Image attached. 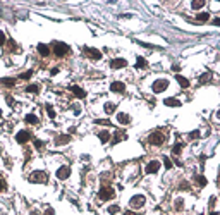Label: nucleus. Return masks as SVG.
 <instances>
[{"mask_svg":"<svg viewBox=\"0 0 220 215\" xmlns=\"http://www.w3.org/2000/svg\"><path fill=\"white\" fill-rule=\"evenodd\" d=\"M53 52L57 57H64L65 53H69V45H65L62 41H53Z\"/></svg>","mask_w":220,"mask_h":215,"instance_id":"1","label":"nucleus"},{"mask_svg":"<svg viewBox=\"0 0 220 215\" xmlns=\"http://www.w3.org/2000/svg\"><path fill=\"white\" fill-rule=\"evenodd\" d=\"M29 181L31 183H35V184H45L47 181H48V177H47V174L45 172H41V170H35L33 174L29 176Z\"/></svg>","mask_w":220,"mask_h":215,"instance_id":"2","label":"nucleus"},{"mask_svg":"<svg viewBox=\"0 0 220 215\" xmlns=\"http://www.w3.org/2000/svg\"><path fill=\"white\" fill-rule=\"evenodd\" d=\"M151 88L155 93H162V91H165V89L169 88V81L167 79H157L153 84H151Z\"/></svg>","mask_w":220,"mask_h":215,"instance_id":"3","label":"nucleus"},{"mask_svg":"<svg viewBox=\"0 0 220 215\" xmlns=\"http://www.w3.org/2000/svg\"><path fill=\"white\" fill-rule=\"evenodd\" d=\"M148 141H150L151 145H155V146H160L162 143L165 141V136H163L162 133H158V131H155V133H151V134H150Z\"/></svg>","mask_w":220,"mask_h":215,"instance_id":"4","label":"nucleus"},{"mask_svg":"<svg viewBox=\"0 0 220 215\" xmlns=\"http://www.w3.org/2000/svg\"><path fill=\"white\" fill-rule=\"evenodd\" d=\"M145 201H146V198L143 195H134L129 200V205L132 206V208H141V206L145 205Z\"/></svg>","mask_w":220,"mask_h":215,"instance_id":"5","label":"nucleus"},{"mask_svg":"<svg viewBox=\"0 0 220 215\" xmlns=\"http://www.w3.org/2000/svg\"><path fill=\"white\" fill-rule=\"evenodd\" d=\"M98 196H100V200L107 201V200H112V198L115 196V191H114L112 188H101L100 193H98Z\"/></svg>","mask_w":220,"mask_h":215,"instance_id":"6","label":"nucleus"},{"mask_svg":"<svg viewBox=\"0 0 220 215\" xmlns=\"http://www.w3.org/2000/svg\"><path fill=\"white\" fill-rule=\"evenodd\" d=\"M84 52L88 53V57L93 60H100L101 59V52L96 48H91V47H84Z\"/></svg>","mask_w":220,"mask_h":215,"instance_id":"7","label":"nucleus"},{"mask_svg":"<svg viewBox=\"0 0 220 215\" xmlns=\"http://www.w3.org/2000/svg\"><path fill=\"white\" fill-rule=\"evenodd\" d=\"M158 169H160V162H157V160H151L150 164L146 165L145 172H146V174H157V172H158Z\"/></svg>","mask_w":220,"mask_h":215,"instance_id":"8","label":"nucleus"},{"mask_svg":"<svg viewBox=\"0 0 220 215\" xmlns=\"http://www.w3.org/2000/svg\"><path fill=\"white\" fill-rule=\"evenodd\" d=\"M69 176H70V169L67 165H62L59 170H57V177L62 179V181H64V179H69Z\"/></svg>","mask_w":220,"mask_h":215,"instance_id":"9","label":"nucleus"},{"mask_svg":"<svg viewBox=\"0 0 220 215\" xmlns=\"http://www.w3.org/2000/svg\"><path fill=\"white\" fill-rule=\"evenodd\" d=\"M28 139H31V134L28 133V131H19V133L16 134V141H17V143H21V145H22V143H26Z\"/></svg>","mask_w":220,"mask_h":215,"instance_id":"10","label":"nucleus"},{"mask_svg":"<svg viewBox=\"0 0 220 215\" xmlns=\"http://www.w3.org/2000/svg\"><path fill=\"white\" fill-rule=\"evenodd\" d=\"M69 141H70L69 134H60V136L55 138V141H53V143H55V146H62V145H67Z\"/></svg>","mask_w":220,"mask_h":215,"instance_id":"11","label":"nucleus"},{"mask_svg":"<svg viewBox=\"0 0 220 215\" xmlns=\"http://www.w3.org/2000/svg\"><path fill=\"white\" fill-rule=\"evenodd\" d=\"M127 66V60L126 59H114L112 62H110V67L112 69H122Z\"/></svg>","mask_w":220,"mask_h":215,"instance_id":"12","label":"nucleus"},{"mask_svg":"<svg viewBox=\"0 0 220 215\" xmlns=\"http://www.w3.org/2000/svg\"><path fill=\"white\" fill-rule=\"evenodd\" d=\"M124 89H126V84L120 83V81H115V83L110 84V91H114V93H122Z\"/></svg>","mask_w":220,"mask_h":215,"instance_id":"13","label":"nucleus"},{"mask_svg":"<svg viewBox=\"0 0 220 215\" xmlns=\"http://www.w3.org/2000/svg\"><path fill=\"white\" fill-rule=\"evenodd\" d=\"M70 91H72V93H74L78 98H84V97H86V91H84L83 88H79V86H76V84H74V86H70Z\"/></svg>","mask_w":220,"mask_h":215,"instance_id":"14","label":"nucleus"},{"mask_svg":"<svg viewBox=\"0 0 220 215\" xmlns=\"http://www.w3.org/2000/svg\"><path fill=\"white\" fill-rule=\"evenodd\" d=\"M163 103H165L167 107H180V102L177 98H165Z\"/></svg>","mask_w":220,"mask_h":215,"instance_id":"15","label":"nucleus"},{"mask_svg":"<svg viewBox=\"0 0 220 215\" xmlns=\"http://www.w3.org/2000/svg\"><path fill=\"white\" fill-rule=\"evenodd\" d=\"M117 120H119L120 124H129L131 117L127 115V114H124V112H119V114H117Z\"/></svg>","mask_w":220,"mask_h":215,"instance_id":"16","label":"nucleus"},{"mask_svg":"<svg viewBox=\"0 0 220 215\" xmlns=\"http://www.w3.org/2000/svg\"><path fill=\"white\" fill-rule=\"evenodd\" d=\"M211 79V71H206V72H203L200 76V84H205V83H208Z\"/></svg>","mask_w":220,"mask_h":215,"instance_id":"17","label":"nucleus"},{"mask_svg":"<svg viewBox=\"0 0 220 215\" xmlns=\"http://www.w3.org/2000/svg\"><path fill=\"white\" fill-rule=\"evenodd\" d=\"M175 79H177V83H179V84L182 86V88H188V86H189V81H188V79L184 78V76L177 74V76H175Z\"/></svg>","mask_w":220,"mask_h":215,"instance_id":"18","label":"nucleus"},{"mask_svg":"<svg viewBox=\"0 0 220 215\" xmlns=\"http://www.w3.org/2000/svg\"><path fill=\"white\" fill-rule=\"evenodd\" d=\"M38 52H40V53L43 55V57H47V55L50 53V48H48L47 45H43V43H40V45H38Z\"/></svg>","mask_w":220,"mask_h":215,"instance_id":"19","label":"nucleus"},{"mask_svg":"<svg viewBox=\"0 0 220 215\" xmlns=\"http://www.w3.org/2000/svg\"><path fill=\"white\" fill-rule=\"evenodd\" d=\"M98 138H100L101 143H109V139H110L109 131H101V133H98Z\"/></svg>","mask_w":220,"mask_h":215,"instance_id":"20","label":"nucleus"},{"mask_svg":"<svg viewBox=\"0 0 220 215\" xmlns=\"http://www.w3.org/2000/svg\"><path fill=\"white\" fill-rule=\"evenodd\" d=\"M105 112H107V114H114V112H115V103H110V102H107V103H105Z\"/></svg>","mask_w":220,"mask_h":215,"instance_id":"21","label":"nucleus"},{"mask_svg":"<svg viewBox=\"0 0 220 215\" xmlns=\"http://www.w3.org/2000/svg\"><path fill=\"white\" fill-rule=\"evenodd\" d=\"M0 83H4L5 86H14V84H16V79H12V78H2V79H0Z\"/></svg>","mask_w":220,"mask_h":215,"instance_id":"22","label":"nucleus"},{"mask_svg":"<svg viewBox=\"0 0 220 215\" xmlns=\"http://www.w3.org/2000/svg\"><path fill=\"white\" fill-rule=\"evenodd\" d=\"M174 208H175V210H182V208H184V200H182V198H177V200L174 201Z\"/></svg>","mask_w":220,"mask_h":215,"instance_id":"23","label":"nucleus"},{"mask_svg":"<svg viewBox=\"0 0 220 215\" xmlns=\"http://www.w3.org/2000/svg\"><path fill=\"white\" fill-rule=\"evenodd\" d=\"M196 17H198V21L205 22V21H208V19H210V14H208V12H200V14H198Z\"/></svg>","mask_w":220,"mask_h":215,"instance_id":"24","label":"nucleus"},{"mask_svg":"<svg viewBox=\"0 0 220 215\" xmlns=\"http://www.w3.org/2000/svg\"><path fill=\"white\" fill-rule=\"evenodd\" d=\"M182 146H184L182 143H177V145H174V146H172V153H174V155H179L180 152H182Z\"/></svg>","mask_w":220,"mask_h":215,"instance_id":"25","label":"nucleus"},{"mask_svg":"<svg viewBox=\"0 0 220 215\" xmlns=\"http://www.w3.org/2000/svg\"><path fill=\"white\" fill-rule=\"evenodd\" d=\"M26 122H29V124H38V117L33 115V114H28V115H26Z\"/></svg>","mask_w":220,"mask_h":215,"instance_id":"26","label":"nucleus"},{"mask_svg":"<svg viewBox=\"0 0 220 215\" xmlns=\"http://www.w3.org/2000/svg\"><path fill=\"white\" fill-rule=\"evenodd\" d=\"M203 5H205V0H196V2H193V4H191V7H193V9H201Z\"/></svg>","mask_w":220,"mask_h":215,"instance_id":"27","label":"nucleus"},{"mask_svg":"<svg viewBox=\"0 0 220 215\" xmlns=\"http://www.w3.org/2000/svg\"><path fill=\"white\" fill-rule=\"evenodd\" d=\"M122 139H126V134H122V133H117V134L114 136V141H112V143L115 145V143H119V141H122Z\"/></svg>","mask_w":220,"mask_h":215,"instance_id":"28","label":"nucleus"},{"mask_svg":"<svg viewBox=\"0 0 220 215\" xmlns=\"http://www.w3.org/2000/svg\"><path fill=\"white\" fill-rule=\"evenodd\" d=\"M136 67H146V60L143 59V57H138V59H136Z\"/></svg>","mask_w":220,"mask_h":215,"instance_id":"29","label":"nucleus"},{"mask_svg":"<svg viewBox=\"0 0 220 215\" xmlns=\"http://www.w3.org/2000/svg\"><path fill=\"white\" fill-rule=\"evenodd\" d=\"M95 124H100V126H112V122L107 120V119H96L95 120Z\"/></svg>","mask_w":220,"mask_h":215,"instance_id":"30","label":"nucleus"},{"mask_svg":"<svg viewBox=\"0 0 220 215\" xmlns=\"http://www.w3.org/2000/svg\"><path fill=\"white\" fill-rule=\"evenodd\" d=\"M196 183L203 188V186H206V183H208V181H206V177H205V176H198V177H196Z\"/></svg>","mask_w":220,"mask_h":215,"instance_id":"31","label":"nucleus"},{"mask_svg":"<svg viewBox=\"0 0 220 215\" xmlns=\"http://www.w3.org/2000/svg\"><path fill=\"white\" fill-rule=\"evenodd\" d=\"M47 114H48V117H55V110H53V107H52L50 103H47Z\"/></svg>","mask_w":220,"mask_h":215,"instance_id":"32","label":"nucleus"},{"mask_svg":"<svg viewBox=\"0 0 220 215\" xmlns=\"http://www.w3.org/2000/svg\"><path fill=\"white\" fill-rule=\"evenodd\" d=\"M107 212H109L110 215H115L117 212H119V206H117V205H112V206H109V208H107Z\"/></svg>","mask_w":220,"mask_h":215,"instance_id":"33","label":"nucleus"},{"mask_svg":"<svg viewBox=\"0 0 220 215\" xmlns=\"http://www.w3.org/2000/svg\"><path fill=\"white\" fill-rule=\"evenodd\" d=\"M163 165H165V169H172V160L169 157H163Z\"/></svg>","mask_w":220,"mask_h":215,"instance_id":"34","label":"nucleus"},{"mask_svg":"<svg viewBox=\"0 0 220 215\" xmlns=\"http://www.w3.org/2000/svg\"><path fill=\"white\" fill-rule=\"evenodd\" d=\"M35 146L38 150H43L45 148V141H40V139H35Z\"/></svg>","mask_w":220,"mask_h":215,"instance_id":"35","label":"nucleus"},{"mask_svg":"<svg viewBox=\"0 0 220 215\" xmlns=\"http://www.w3.org/2000/svg\"><path fill=\"white\" fill-rule=\"evenodd\" d=\"M31 76H33V71H28V72H22L19 78H21V79H29Z\"/></svg>","mask_w":220,"mask_h":215,"instance_id":"36","label":"nucleus"},{"mask_svg":"<svg viewBox=\"0 0 220 215\" xmlns=\"http://www.w3.org/2000/svg\"><path fill=\"white\" fill-rule=\"evenodd\" d=\"M26 91H29V93H36V91H38V86H36V84H29V86L26 88Z\"/></svg>","mask_w":220,"mask_h":215,"instance_id":"37","label":"nucleus"},{"mask_svg":"<svg viewBox=\"0 0 220 215\" xmlns=\"http://www.w3.org/2000/svg\"><path fill=\"white\" fill-rule=\"evenodd\" d=\"M189 138H191V139H198V138H200V131H191Z\"/></svg>","mask_w":220,"mask_h":215,"instance_id":"38","label":"nucleus"},{"mask_svg":"<svg viewBox=\"0 0 220 215\" xmlns=\"http://www.w3.org/2000/svg\"><path fill=\"white\" fill-rule=\"evenodd\" d=\"M5 43V35H4V31H0V45H4Z\"/></svg>","mask_w":220,"mask_h":215,"instance_id":"39","label":"nucleus"},{"mask_svg":"<svg viewBox=\"0 0 220 215\" xmlns=\"http://www.w3.org/2000/svg\"><path fill=\"white\" fill-rule=\"evenodd\" d=\"M45 215H55V210H53V208H47V210H45Z\"/></svg>","mask_w":220,"mask_h":215,"instance_id":"40","label":"nucleus"},{"mask_svg":"<svg viewBox=\"0 0 220 215\" xmlns=\"http://www.w3.org/2000/svg\"><path fill=\"white\" fill-rule=\"evenodd\" d=\"M179 189H189V184H188V183L184 181V183H182V184L179 186Z\"/></svg>","mask_w":220,"mask_h":215,"instance_id":"41","label":"nucleus"},{"mask_svg":"<svg viewBox=\"0 0 220 215\" xmlns=\"http://www.w3.org/2000/svg\"><path fill=\"white\" fill-rule=\"evenodd\" d=\"M4 189H5V181L0 177V191H4Z\"/></svg>","mask_w":220,"mask_h":215,"instance_id":"42","label":"nucleus"},{"mask_svg":"<svg viewBox=\"0 0 220 215\" xmlns=\"http://www.w3.org/2000/svg\"><path fill=\"white\" fill-rule=\"evenodd\" d=\"M213 206H215V196L210 198V208H213Z\"/></svg>","mask_w":220,"mask_h":215,"instance_id":"43","label":"nucleus"},{"mask_svg":"<svg viewBox=\"0 0 220 215\" xmlns=\"http://www.w3.org/2000/svg\"><path fill=\"white\" fill-rule=\"evenodd\" d=\"M213 24H215V26H219V24H220V19H219V17H215V19H213Z\"/></svg>","mask_w":220,"mask_h":215,"instance_id":"44","label":"nucleus"},{"mask_svg":"<svg viewBox=\"0 0 220 215\" xmlns=\"http://www.w3.org/2000/svg\"><path fill=\"white\" fill-rule=\"evenodd\" d=\"M124 215H136V214H134V212H131V210H126V212H124Z\"/></svg>","mask_w":220,"mask_h":215,"instance_id":"45","label":"nucleus"},{"mask_svg":"<svg viewBox=\"0 0 220 215\" xmlns=\"http://www.w3.org/2000/svg\"><path fill=\"white\" fill-rule=\"evenodd\" d=\"M210 215H219V212H211V214Z\"/></svg>","mask_w":220,"mask_h":215,"instance_id":"46","label":"nucleus"}]
</instances>
